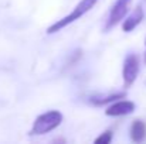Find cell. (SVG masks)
Wrapping results in <instances>:
<instances>
[{
  "label": "cell",
  "mask_w": 146,
  "mask_h": 144,
  "mask_svg": "<svg viewBox=\"0 0 146 144\" xmlns=\"http://www.w3.org/2000/svg\"><path fill=\"white\" fill-rule=\"evenodd\" d=\"M126 93L125 92H118V93H111V95H106V96H94L91 97V103L95 105V106H102V105H106L109 102H113L116 99H122L125 97Z\"/></svg>",
  "instance_id": "obj_8"
},
{
  "label": "cell",
  "mask_w": 146,
  "mask_h": 144,
  "mask_svg": "<svg viewBox=\"0 0 146 144\" xmlns=\"http://www.w3.org/2000/svg\"><path fill=\"white\" fill-rule=\"evenodd\" d=\"M111 140H112V132L106 130L105 133H102L99 137L95 139V144H109Z\"/></svg>",
  "instance_id": "obj_9"
},
{
  "label": "cell",
  "mask_w": 146,
  "mask_h": 144,
  "mask_svg": "<svg viewBox=\"0 0 146 144\" xmlns=\"http://www.w3.org/2000/svg\"><path fill=\"white\" fill-rule=\"evenodd\" d=\"M139 74V58L136 54H129L125 58L123 68H122V76H123V85L125 88H129L138 78Z\"/></svg>",
  "instance_id": "obj_4"
},
{
  "label": "cell",
  "mask_w": 146,
  "mask_h": 144,
  "mask_svg": "<svg viewBox=\"0 0 146 144\" xmlns=\"http://www.w3.org/2000/svg\"><path fill=\"white\" fill-rule=\"evenodd\" d=\"M62 123V114L58 110H50L43 114H40L36 122L33 123V127L30 130V136H43L50 133L51 130L57 129Z\"/></svg>",
  "instance_id": "obj_1"
},
{
  "label": "cell",
  "mask_w": 146,
  "mask_h": 144,
  "mask_svg": "<svg viewBox=\"0 0 146 144\" xmlns=\"http://www.w3.org/2000/svg\"><path fill=\"white\" fill-rule=\"evenodd\" d=\"M146 137V124L142 120H135L131 127V139L135 143L143 141Z\"/></svg>",
  "instance_id": "obj_7"
},
{
  "label": "cell",
  "mask_w": 146,
  "mask_h": 144,
  "mask_svg": "<svg viewBox=\"0 0 146 144\" xmlns=\"http://www.w3.org/2000/svg\"><path fill=\"white\" fill-rule=\"evenodd\" d=\"M133 110H135V103L133 102L121 100V102H116V103L111 105L105 110V114L106 116H126V114L133 113Z\"/></svg>",
  "instance_id": "obj_5"
},
{
  "label": "cell",
  "mask_w": 146,
  "mask_h": 144,
  "mask_svg": "<svg viewBox=\"0 0 146 144\" xmlns=\"http://www.w3.org/2000/svg\"><path fill=\"white\" fill-rule=\"evenodd\" d=\"M143 9L141 7V6H138L133 11H132V14L131 16H128L126 17V20L123 21V24H122V30L125 31V33H131V31H133L139 24H141V21L143 20Z\"/></svg>",
  "instance_id": "obj_6"
},
{
  "label": "cell",
  "mask_w": 146,
  "mask_h": 144,
  "mask_svg": "<svg viewBox=\"0 0 146 144\" xmlns=\"http://www.w3.org/2000/svg\"><path fill=\"white\" fill-rule=\"evenodd\" d=\"M97 1L98 0H81V1L75 6V9H74L68 16H65V17H62L61 20H58V21H55L54 24H51L48 28H47V33H48V34H54V33L61 31L64 27H67L68 24H71V23H74L75 20L81 18L84 14H87V13L97 4Z\"/></svg>",
  "instance_id": "obj_2"
},
{
  "label": "cell",
  "mask_w": 146,
  "mask_h": 144,
  "mask_svg": "<svg viewBox=\"0 0 146 144\" xmlns=\"http://www.w3.org/2000/svg\"><path fill=\"white\" fill-rule=\"evenodd\" d=\"M132 0H116L115 4L112 6L111 11H109V17L105 26V31H109L111 28H113L118 23H121L125 16L129 11V6H131Z\"/></svg>",
  "instance_id": "obj_3"
}]
</instances>
